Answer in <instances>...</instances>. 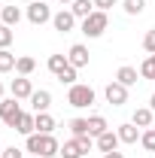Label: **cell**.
Masks as SVG:
<instances>
[{
  "label": "cell",
  "instance_id": "obj_34",
  "mask_svg": "<svg viewBox=\"0 0 155 158\" xmlns=\"http://www.w3.org/2000/svg\"><path fill=\"white\" fill-rule=\"evenodd\" d=\"M149 103H152V110H155V94H152V100H149Z\"/></svg>",
  "mask_w": 155,
  "mask_h": 158
},
{
  "label": "cell",
  "instance_id": "obj_11",
  "mask_svg": "<svg viewBox=\"0 0 155 158\" xmlns=\"http://www.w3.org/2000/svg\"><path fill=\"white\" fill-rule=\"evenodd\" d=\"M31 106H34V113H49V106H52V94L46 91V88H40L31 94Z\"/></svg>",
  "mask_w": 155,
  "mask_h": 158
},
{
  "label": "cell",
  "instance_id": "obj_27",
  "mask_svg": "<svg viewBox=\"0 0 155 158\" xmlns=\"http://www.w3.org/2000/svg\"><path fill=\"white\" fill-rule=\"evenodd\" d=\"M140 76H143V79H155V58H152V55L140 64Z\"/></svg>",
  "mask_w": 155,
  "mask_h": 158
},
{
  "label": "cell",
  "instance_id": "obj_21",
  "mask_svg": "<svg viewBox=\"0 0 155 158\" xmlns=\"http://www.w3.org/2000/svg\"><path fill=\"white\" fill-rule=\"evenodd\" d=\"M103 131H110V128H107V118H103V116H91V118H88V134H91L94 140L100 137Z\"/></svg>",
  "mask_w": 155,
  "mask_h": 158
},
{
  "label": "cell",
  "instance_id": "obj_16",
  "mask_svg": "<svg viewBox=\"0 0 155 158\" xmlns=\"http://www.w3.org/2000/svg\"><path fill=\"white\" fill-rule=\"evenodd\" d=\"M134 122L137 128H152V122H155V113L152 110H146V106H140V110H134Z\"/></svg>",
  "mask_w": 155,
  "mask_h": 158
},
{
  "label": "cell",
  "instance_id": "obj_26",
  "mask_svg": "<svg viewBox=\"0 0 155 158\" xmlns=\"http://www.w3.org/2000/svg\"><path fill=\"white\" fill-rule=\"evenodd\" d=\"M70 131H73V137H85L88 134V118H73L70 122Z\"/></svg>",
  "mask_w": 155,
  "mask_h": 158
},
{
  "label": "cell",
  "instance_id": "obj_4",
  "mask_svg": "<svg viewBox=\"0 0 155 158\" xmlns=\"http://www.w3.org/2000/svg\"><path fill=\"white\" fill-rule=\"evenodd\" d=\"M24 113L19 106V100L9 98V100H0V122L6 125V128H15V122H19V116Z\"/></svg>",
  "mask_w": 155,
  "mask_h": 158
},
{
  "label": "cell",
  "instance_id": "obj_1",
  "mask_svg": "<svg viewBox=\"0 0 155 158\" xmlns=\"http://www.w3.org/2000/svg\"><path fill=\"white\" fill-rule=\"evenodd\" d=\"M24 146H27L31 155H37V158H55L61 152V143L52 134H31Z\"/></svg>",
  "mask_w": 155,
  "mask_h": 158
},
{
  "label": "cell",
  "instance_id": "obj_2",
  "mask_svg": "<svg viewBox=\"0 0 155 158\" xmlns=\"http://www.w3.org/2000/svg\"><path fill=\"white\" fill-rule=\"evenodd\" d=\"M67 103L76 106V110L91 106V103H94V88H91V85H82V82L70 85V91H67Z\"/></svg>",
  "mask_w": 155,
  "mask_h": 158
},
{
  "label": "cell",
  "instance_id": "obj_36",
  "mask_svg": "<svg viewBox=\"0 0 155 158\" xmlns=\"http://www.w3.org/2000/svg\"><path fill=\"white\" fill-rule=\"evenodd\" d=\"M61 3H73V0H61Z\"/></svg>",
  "mask_w": 155,
  "mask_h": 158
},
{
  "label": "cell",
  "instance_id": "obj_20",
  "mask_svg": "<svg viewBox=\"0 0 155 158\" xmlns=\"http://www.w3.org/2000/svg\"><path fill=\"white\" fill-rule=\"evenodd\" d=\"M55 131V118L49 113H37V134H52Z\"/></svg>",
  "mask_w": 155,
  "mask_h": 158
},
{
  "label": "cell",
  "instance_id": "obj_32",
  "mask_svg": "<svg viewBox=\"0 0 155 158\" xmlns=\"http://www.w3.org/2000/svg\"><path fill=\"white\" fill-rule=\"evenodd\" d=\"M3 158H24V155H21V149L9 146V149H3Z\"/></svg>",
  "mask_w": 155,
  "mask_h": 158
},
{
  "label": "cell",
  "instance_id": "obj_9",
  "mask_svg": "<svg viewBox=\"0 0 155 158\" xmlns=\"http://www.w3.org/2000/svg\"><path fill=\"white\" fill-rule=\"evenodd\" d=\"M12 131H19V134H24V137H31V134H37V113H21Z\"/></svg>",
  "mask_w": 155,
  "mask_h": 158
},
{
  "label": "cell",
  "instance_id": "obj_7",
  "mask_svg": "<svg viewBox=\"0 0 155 158\" xmlns=\"http://www.w3.org/2000/svg\"><path fill=\"white\" fill-rule=\"evenodd\" d=\"M52 24H55V31H61V34H70V31L76 27V15H73L70 9H61V12L52 15Z\"/></svg>",
  "mask_w": 155,
  "mask_h": 158
},
{
  "label": "cell",
  "instance_id": "obj_13",
  "mask_svg": "<svg viewBox=\"0 0 155 158\" xmlns=\"http://www.w3.org/2000/svg\"><path fill=\"white\" fill-rule=\"evenodd\" d=\"M119 140H122V143H137V140H140V128H137L134 122H128V125H119Z\"/></svg>",
  "mask_w": 155,
  "mask_h": 158
},
{
  "label": "cell",
  "instance_id": "obj_18",
  "mask_svg": "<svg viewBox=\"0 0 155 158\" xmlns=\"http://www.w3.org/2000/svg\"><path fill=\"white\" fill-rule=\"evenodd\" d=\"M0 21L9 24V27L19 24V21H21V9H19V6H3V9H0Z\"/></svg>",
  "mask_w": 155,
  "mask_h": 158
},
{
  "label": "cell",
  "instance_id": "obj_12",
  "mask_svg": "<svg viewBox=\"0 0 155 158\" xmlns=\"http://www.w3.org/2000/svg\"><path fill=\"white\" fill-rule=\"evenodd\" d=\"M67 61H70V64H73V67H85V64H88V49H85V46H82V43H76V46H70V52H67Z\"/></svg>",
  "mask_w": 155,
  "mask_h": 158
},
{
  "label": "cell",
  "instance_id": "obj_33",
  "mask_svg": "<svg viewBox=\"0 0 155 158\" xmlns=\"http://www.w3.org/2000/svg\"><path fill=\"white\" fill-rule=\"evenodd\" d=\"M103 158H125V155H122V152L116 149V152H103Z\"/></svg>",
  "mask_w": 155,
  "mask_h": 158
},
{
  "label": "cell",
  "instance_id": "obj_39",
  "mask_svg": "<svg viewBox=\"0 0 155 158\" xmlns=\"http://www.w3.org/2000/svg\"><path fill=\"white\" fill-rule=\"evenodd\" d=\"M152 58H155V55H152Z\"/></svg>",
  "mask_w": 155,
  "mask_h": 158
},
{
  "label": "cell",
  "instance_id": "obj_5",
  "mask_svg": "<svg viewBox=\"0 0 155 158\" xmlns=\"http://www.w3.org/2000/svg\"><path fill=\"white\" fill-rule=\"evenodd\" d=\"M27 21H31V24H46V21H52V9L46 6V0H34V3L27 6Z\"/></svg>",
  "mask_w": 155,
  "mask_h": 158
},
{
  "label": "cell",
  "instance_id": "obj_3",
  "mask_svg": "<svg viewBox=\"0 0 155 158\" xmlns=\"http://www.w3.org/2000/svg\"><path fill=\"white\" fill-rule=\"evenodd\" d=\"M107 24H110V19H107V12H100V9H94L88 19H82V34L85 37H100L103 31H107Z\"/></svg>",
  "mask_w": 155,
  "mask_h": 158
},
{
  "label": "cell",
  "instance_id": "obj_38",
  "mask_svg": "<svg viewBox=\"0 0 155 158\" xmlns=\"http://www.w3.org/2000/svg\"><path fill=\"white\" fill-rule=\"evenodd\" d=\"M152 128H155V122H152Z\"/></svg>",
  "mask_w": 155,
  "mask_h": 158
},
{
  "label": "cell",
  "instance_id": "obj_23",
  "mask_svg": "<svg viewBox=\"0 0 155 158\" xmlns=\"http://www.w3.org/2000/svg\"><path fill=\"white\" fill-rule=\"evenodd\" d=\"M67 64H70V61H67V55H49V61H46V67H49L55 76H58V73L67 67Z\"/></svg>",
  "mask_w": 155,
  "mask_h": 158
},
{
  "label": "cell",
  "instance_id": "obj_25",
  "mask_svg": "<svg viewBox=\"0 0 155 158\" xmlns=\"http://www.w3.org/2000/svg\"><path fill=\"white\" fill-rule=\"evenodd\" d=\"M140 143H143L146 152H155V128H146V131L140 134Z\"/></svg>",
  "mask_w": 155,
  "mask_h": 158
},
{
  "label": "cell",
  "instance_id": "obj_37",
  "mask_svg": "<svg viewBox=\"0 0 155 158\" xmlns=\"http://www.w3.org/2000/svg\"><path fill=\"white\" fill-rule=\"evenodd\" d=\"M0 158H3V149H0Z\"/></svg>",
  "mask_w": 155,
  "mask_h": 158
},
{
  "label": "cell",
  "instance_id": "obj_8",
  "mask_svg": "<svg viewBox=\"0 0 155 158\" xmlns=\"http://www.w3.org/2000/svg\"><path fill=\"white\" fill-rule=\"evenodd\" d=\"M9 91H12V98H15V100H31L34 85H31V79H27V76H19V79H12Z\"/></svg>",
  "mask_w": 155,
  "mask_h": 158
},
{
  "label": "cell",
  "instance_id": "obj_24",
  "mask_svg": "<svg viewBox=\"0 0 155 158\" xmlns=\"http://www.w3.org/2000/svg\"><path fill=\"white\" fill-rule=\"evenodd\" d=\"M58 82H64V85H76V67L67 64V67L58 73Z\"/></svg>",
  "mask_w": 155,
  "mask_h": 158
},
{
  "label": "cell",
  "instance_id": "obj_29",
  "mask_svg": "<svg viewBox=\"0 0 155 158\" xmlns=\"http://www.w3.org/2000/svg\"><path fill=\"white\" fill-rule=\"evenodd\" d=\"M146 9V0H125V12L128 15H140Z\"/></svg>",
  "mask_w": 155,
  "mask_h": 158
},
{
  "label": "cell",
  "instance_id": "obj_10",
  "mask_svg": "<svg viewBox=\"0 0 155 158\" xmlns=\"http://www.w3.org/2000/svg\"><path fill=\"white\" fill-rule=\"evenodd\" d=\"M94 143H97V149H100V152H116L122 140H119V134H116V131H103V134H100Z\"/></svg>",
  "mask_w": 155,
  "mask_h": 158
},
{
  "label": "cell",
  "instance_id": "obj_31",
  "mask_svg": "<svg viewBox=\"0 0 155 158\" xmlns=\"http://www.w3.org/2000/svg\"><path fill=\"white\" fill-rule=\"evenodd\" d=\"M113 6H116V0H94V9H100V12H107Z\"/></svg>",
  "mask_w": 155,
  "mask_h": 158
},
{
  "label": "cell",
  "instance_id": "obj_35",
  "mask_svg": "<svg viewBox=\"0 0 155 158\" xmlns=\"http://www.w3.org/2000/svg\"><path fill=\"white\" fill-rule=\"evenodd\" d=\"M0 98H3V82H0Z\"/></svg>",
  "mask_w": 155,
  "mask_h": 158
},
{
  "label": "cell",
  "instance_id": "obj_6",
  "mask_svg": "<svg viewBox=\"0 0 155 158\" xmlns=\"http://www.w3.org/2000/svg\"><path fill=\"white\" fill-rule=\"evenodd\" d=\"M103 98H107V103H113V106H122V103H128V88L122 82H110L103 88Z\"/></svg>",
  "mask_w": 155,
  "mask_h": 158
},
{
  "label": "cell",
  "instance_id": "obj_17",
  "mask_svg": "<svg viewBox=\"0 0 155 158\" xmlns=\"http://www.w3.org/2000/svg\"><path fill=\"white\" fill-rule=\"evenodd\" d=\"M137 73L134 67H119V73H116V82H122L125 88H131V85H137Z\"/></svg>",
  "mask_w": 155,
  "mask_h": 158
},
{
  "label": "cell",
  "instance_id": "obj_28",
  "mask_svg": "<svg viewBox=\"0 0 155 158\" xmlns=\"http://www.w3.org/2000/svg\"><path fill=\"white\" fill-rule=\"evenodd\" d=\"M12 37H15V34H12V27L0 21V49H9V43H12Z\"/></svg>",
  "mask_w": 155,
  "mask_h": 158
},
{
  "label": "cell",
  "instance_id": "obj_19",
  "mask_svg": "<svg viewBox=\"0 0 155 158\" xmlns=\"http://www.w3.org/2000/svg\"><path fill=\"white\" fill-rule=\"evenodd\" d=\"M34 67H37V61L31 58V55H21V58L15 61V73H19V76H31Z\"/></svg>",
  "mask_w": 155,
  "mask_h": 158
},
{
  "label": "cell",
  "instance_id": "obj_15",
  "mask_svg": "<svg viewBox=\"0 0 155 158\" xmlns=\"http://www.w3.org/2000/svg\"><path fill=\"white\" fill-rule=\"evenodd\" d=\"M70 12H73L76 19H88V15L94 12V0H73V3H70Z\"/></svg>",
  "mask_w": 155,
  "mask_h": 158
},
{
  "label": "cell",
  "instance_id": "obj_14",
  "mask_svg": "<svg viewBox=\"0 0 155 158\" xmlns=\"http://www.w3.org/2000/svg\"><path fill=\"white\" fill-rule=\"evenodd\" d=\"M58 155H61V158H82V155H85V149H82V143L73 137V140H67V143L61 146Z\"/></svg>",
  "mask_w": 155,
  "mask_h": 158
},
{
  "label": "cell",
  "instance_id": "obj_22",
  "mask_svg": "<svg viewBox=\"0 0 155 158\" xmlns=\"http://www.w3.org/2000/svg\"><path fill=\"white\" fill-rule=\"evenodd\" d=\"M15 55L9 52V49H0V73H9V70H15Z\"/></svg>",
  "mask_w": 155,
  "mask_h": 158
},
{
  "label": "cell",
  "instance_id": "obj_30",
  "mask_svg": "<svg viewBox=\"0 0 155 158\" xmlns=\"http://www.w3.org/2000/svg\"><path fill=\"white\" fill-rule=\"evenodd\" d=\"M143 49H146L149 55H155V27H152V31H146V37H143Z\"/></svg>",
  "mask_w": 155,
  "mask_h": 158
}]
</instances>
